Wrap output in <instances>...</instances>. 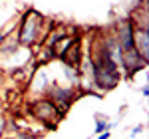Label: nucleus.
Returning a JSON list of instances; mask_svg holds the SVG:
<instances>
[{"mask_svg": "<svg viewBox=\"0 0 149 139\" xmlns=\"http://www.w3.org/2000/svg\"><path fill=\"white\" fill-rule=\"evenodd\" d=\"M44 97L52 99L62 113H68L70 105L78 99V90H76V88H70V85H60L58 81H52V83L48 85Z\"/></svg>", "mask_w": 149, "mask_h": 139, "instance_id": "3", "label": "nucleus"}, {"mask_svg": "<svg viewBox=\"0 0 149 139\" xmlns=\"http://www.w3.org/2000/svg\"><path fill=\"white\" fill-rule=\"evenodd\" d=\"M6 129H8V119L0 113V139L6 135Z\"/></svg>", "mask_w": 149, "mask_h": 139, "instance_id": "10", "label": "nucleus"}, {"mask_svg": "<svg viewBox=\"0 0 149 139\" xmlns=\"http://www.w3.org/2000/svg\"><path fill=\"white\" fill-rule=\"evenodd\" d=\"M32 78H34V80H32V92L38 93V97H44L48 85L52 83V80L48 78V74H46V70H40L38 74L34 72V76H32Z\"/></svg>", "mask_w": 149, "mask_h": 139, "instance_id": "7", "label": "nucleus"}, {"mask_svg": "<svg viewBox=\"0 0 149 139\" xmlns=\"http://www.w3.org/2000/svg\"><path fill=\"white\" fill-rule=\"evenodd\" d=\"M2 139H14V137H2Z\"/></svg>", "mask_w": 149, "mask_h": 139, "instance_id": "15", "label": "nucleus"}, {"mask_svg": "<svg viewBox=\"0 0 149 139\" xmlns=\"http://www.w3.org/2000/svg\"><path fill=\"white\" fill-rule=\"evenodd\" d=\"M141 95H143V97H147V95H149V85H147V83L141 88Z\"/></svg>", "mask_w": 149, "mask_h": 139, "instance_id": "14", "label": "nucleus"}, {"mask_svg": "<svg viewBox=\"0 0 149 139\" xmlns=\"http://www.w3.org/2000/svg\"><path fill=\"white\" fill-rule=\"evenodd\" d=\"M143 129H145V125H137L135 129H131V137H135V135H139V133H141Z\"/></svg>", "mask_w": 149, "mask_h": 139, "instance_id": "12", "label": "nucleus"}, {"mask_svg": "<svg viewBox=\"0 0 149 139\" xmlns=\"http://www.w3.org/2000/svg\"><path fill=\"white\" fill-rule=\"evenodd\" d=\"M46 18L40 14L38 10L34 8H28V10L24 12L22 16H20V20L16 24V30H14V38L18 40V44L22 48H28V50H32V48L42 40V36L48 34L46 30Z\"/></svg>", "mask_w": 149, "mask_h": 139, "instance_id": "1", "label": "nucleus"}, {"mask_svg": "<svg viewBox=\"0 0 149 139\" xmlns=\"http://www.w3.org/2000/svg\"><path fill=\"white\" fill-rule=\"evenodd\" d=\"M58 60L66 66V68H74V70H80L84 66V52H81V36H76L74 38V42H72V46L64 52V54H60Z\"/></svg>", "mask_w": 149, "mask_h": 139, "instance_id": "5", "label": "nucleus"}, {"mask_svg": "<svg viewBox=\"0 0 149 139\" xmlns=\"http://www.w3.org/2000/svg\"><path fill=\"white\" fill-rule=\"evenodd\" d=\"M95 129H93V133L95 135H100L103 131H109V119L107 115H102V113H95Z\"/></svg>", "mask_w": 149, "mask_h": 139, "instance_id": "8", "label": "nucleus"}, {"mask_svg": "<svg viewBox=\"0 0 149 139\" xmlns=\"http://www.w3.org/2000/svg\"><path fill=\"white\" fill-rule=\"evenodd\" d=\"M113 34L117 38V42H119V46H121V52L135 50V24H133V20L129 16L117 20Z\"/></svg>", "mask_w": 149, "mask_h": 139, "instance_id": "4", "label": "nucleus"}, {"mask_svg": "<svg viewBox=\"0 0 149 139\" xmlns=\"http://www.w3.org/2000/svg\"><path fill=\"white\" fill-rule=\"evenodd\" d=\"M14 139H38L32 129H20V131H16V137Z\"/></svg>", "mask_w": 149, "mask_h": 139, "instance_id": "9", "label": "nucleus"}, {"mask_svg": "<svg viewBox=\"0 0 149 139\" xmlns=\"http://www.w3.org/2000/svg\"><path fill=\"white\" fill-rule=\"evenodd\" d=\"M135 50L145 62H149V28L135 26Z\"/></svg>", "mask_w": 149, "mask_h": 139, "instance_id": "6", "label": "nucleus"}, {"mask_svg": "<svg viewBox=\"0 0 149 139\" xmlns=\"http://www.w3.org/2000/svg\"><path fill=\"white\" fill-rule=\"evenodd\" d=\"M12 34H14L12 28H4V30H0V46H2V42H4L8 36H12Z\"/></svg>", "mask_w": 149, "mask_h": 139, "instance_id": "11", "label": "nucleus"}, {"mask_svg": "<svg viewBox=\"0 0 149 139\" xmlns=\"http://www.w3.org/2000/svg\"><path fill=\"white\" fill-rule=\"evenodd\" d=\"M97 139H111V131H103V133H100Z\"/></svg>", "mask_w": 149, "mask_h": 139, "instance_id": "13", "label": "nucleus"}, {"mask_svg": "<svg viewBox=\"0 0 149 139\" xmlns=\"http://www.w3.org/2000/svg\"><path fill=\"white\" fill-rule=\"evenodd\" d=\"M28 113L34 117L38 123H42L46 129L50 131H56L58 129V123L64 119L66 113H62L58 109V105L48 99V97H36L34 101L28 104Z\"/></svg>", "mask_w": 149, "mask_h": 139, "instance_id": "2", "label": "nucleus"}]
</instances>
